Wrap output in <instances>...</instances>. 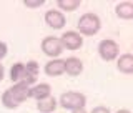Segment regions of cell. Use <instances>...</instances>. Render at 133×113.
<instances>
[{
    "label": "cell",
    "mask_w": 133,
    "mask_h": 113,
    "mask_svg": "<svg viewBox=\"0 0 133 113\" xmlns=\"http://www.w3.org/2000/svg\"><path fill=\"white\" fill-rule=\"evenodd\" d=\"M30 98V87L25 83H14L2 93V105L7 110H15Z\"/></svg>",
    "instance_id": "6da1fadb"
},
{
    "label": "cell",
    "mask_w": 133,
    "mask_h": 113,
    "mask_svg": "<svg viewBox=\"0 0 133 113\" xmlns=\"http://www.w3.org/2000/svg\"><path fill=\"white\" fill-rule=\"evenodd\" d=\"M100 28H102V20H100V17L97 14H93V12H87V14H83L80 18H78L77 30L82 37L83 35L93 37L100 32Z\"/></svg>",
    "instance_id": "7a4b0ae2"
},
{
    "label": "cell",
    "mask_w": 133,
    "mask_h": 113,
    "mask_svg": "<svg viewBox=\"0 0 133 113\" xmlns=\"http://www.w3.org/2000/svg\"><path fill=\"white\" fill-rule=\"evenodd\" d=\"M58 105L65 110H72V111L80 110V108H85L87 105V97L80 91H65L58 100Z\"/></svg>",
    "instance_id": "3957f363"
},
{
    "label": "cell",
    "mask_w": 133,
    "mask_h": 113,
    "mask_svg": "<svg viewBox=\"0 0 133 113\" xmlns=\"http://www.w3.org/2000/svg\"><path fill=\"white\" fill-rule=\"evenodd\" d=\"M63 45H62V40L58 37H53V35H48L42 40V52L45 53L47 57H50V60L53 58H58L63 52Z\"/></svg>",
    "instance_id": "277c9868"
},
{
    "label": "cell",
    "mask_w": 133,
    "mask_h": 113,
    "mask_svg": "<svg viewBox=\"0 0 133 113\" xmlns=\"http://www.w3.org/2000/svg\"><path fill=\"white\" fill-rule=\"evenodd\" d=\"M98 55L105 62H113L115 58H118V55H120L118 43H116L115 40H111V38L102 40L98 43Z\"/></svg>",
    "instance_id": "5b68a950"
},
{
    "label": "cell",
    "mask_w": 133,
    "mask_h": 113,
    "mask_svg": "<svg viewBox=\"0 0 133 113\" xmlns=\"http://www.w3.org/2000/svg\"><path fill=\"white\" fill-rule=\"evenodd\" d=\"M45 23H47L50 28H53V30H62L66 23V18H65L63 12L52 8V10L45 12Z\"/></svg>",
    "instance_id": "8992f818"
},
{
    "label": "cell",
    "mask_w": 133,
    "mask_h": 113,
    "mask_svg": "<svg viewBox=\"0 0 133 113\" xmlns=\"http://www.w3.org/2000/svg\"><path fill=\"white\" fill-rule=\"evenodd\" d=\"M60 40H62L63 48H66V50H78V48H82V45H83V37L75 30L65 32L63 35L60 37Z\"/></svg>",
    "instance_id": "52a82bcc"
},
{
    "label": "cell",
    "mask_w": 133,
    "mask_h": 113,
    "mask_svg": "<svg viewBox=\"0 0 133 113\" xmlns=\"http://www.w3.org/2000/svg\"><path fill=\"white\" fill-rule=\"evenodd\" d=\"M38 78V63L35 60H30L25 63V68H23V75H22V80L20 83H25V85L32 87L33 83L37 82Z\"/></svg>",
    "instance_id": "ba28073f"
},
{
    "label": "cell",
    "mask_w": 133,
    "mask_h": 113,
    "mask_svg": "<svg viewBox=\"0 0 133 113\" xmlns=\"http://www.w3.org/2000/svg\"><path fill=\"white\" fill-rule=\"evenodd\" d=\"M45 75L48 77H60V75L65 73V60H60V58H53V60H48L43 67Z\"/></svg>",
    "instance_id": "9c48e42d"
},
{
    "label": "cell",
    "mask_w": 133,
    "mask_h": 113,
    "mask_svg": "<svg viewBox=\"0 0 133 113\" xmlns=\"http://www.w3.org/2000/svg\"><path fill=\"white\" fill-rule=\"evenodd\" d=\"M48 97H52V87L48 83H38V85L30 87V98H35L37 102H40Z\"/></svg>",
    "instance_id": "30bf717a"
},
{
    "label": "cell",
    "mask_w": 133,
    "mask_h": 113,
    "mask_svg": "<svg viewBox=\"0 0 133 113\" xmlns=\"http://www.w3.org/2000/svg\"><path fill=\"white\" fill-rule=\"evenodd\" d=\"M83 72V62L77 57H68L65 60V73L70 77H78Z\"/></svg>",
    "instance_id": "8fae6325"
},
{
    "label": "cell",
    "mask_w": 133,
    "mask_h": 113,
    "mask_svg": "<svg viewBox=\"0 0 133 113\" xmlns=\"http://www.w3.org/2000/svg\"><path fill=\"white\" fill-rule=\"evenodd\" d=\"M116 68H118V72H122L125 75H131L133 73V55L131 53L120 55L118 62H116Z\"/></svg>",
    "instance_id": "7c38bea8"
},
{
    "label": "cell",
    "mask_w": 133,
    "mask_h": 113,
    "mask_svg": "<svg viewBox=\"0 0 133 113\" xmlns=\"http://www.w3.org/2000/svg\"><path fill=\"white\" fill-rule=\"evenodd\" d=\"M115 14L122 20H133V2H120V3H116Z\"/></svg>",
    "instance_id": "4fadbf2b"
},
{
    "label": "cell",
    "mask_w": 133,
    "mask_h": 113,
    "mask_svg": "<svg viewBox=\"0 0 133 113\" xmlns=\"http://www.w3.org/2000/svg\"><path fill=\"white\" fill-rule=\"evenodd\" d=\"M57 105H58L57 100L53 98V97H48V98H45V100L37 102V110H38L40 113H52V111H55Z\"/></svg>",
    "instance_id": "5bb4252c"
},
{
    "label": "cell",
    "mask_w": 133,
    "mask_h": 113,
    "mask_svg": "<svg viewBox=\"0 0 133 113\" xmlns=\"http://www.w3.org/2000/svg\"><path fill=\"white\" fill-rule=\"evenodd\" d=\"M80 5H82L80 0H58L57 2V7L60 12H75Z\"/></svg>",
    "instance_id": "9a60e30c"
},
{
    "label": "cell",
    "mask_w": 133,
    "mask_h": 113,
    "mask_svg": "<svg viewBox=\"0 0 133 113\" xmlns=\"http://www.w3.org/2000/svg\"><path fill=\"white\" fill-rule=\"evenodd\" d=\"M23 68H25V63H22V62H17V63L12 65V68H10V80L14 83H20L22 75H23Z\"/></svg>",
    "instance_id": "2e32d148"
},
{
    "label": "cell",
    "mask_w": 133,
    "mask_h": 113,
    "mask_svg": "<svg viewBox=\"0 0 133 113\" xmlns=\"http://www.w3.org/2000/svg\"><path fill=\"white\" fill-rule=\"evenodd\" d=\"M45 3V0H37V2H23V5L25 7H28V8H38V7H42Z\"/></svg>",
    "instance_id": "e0dca14e"
},
{
    "label": "cell",
    "mask_w": 133,
    "mask_h": 113,
    "mask_svg": "<svg viewBox=\"0 0 133 113\" xmlns=\"http://www.w3.org/2000/svg\"><path fill=\"white\" fill-rule=\"evenodd\" d=\"M7 53H8L7 43H5V42H0V60H3V58L7 57Z\"/></svg>",
    "instance_id": "ac0fdd59"
},
{
    "label": "cell",
    "mask_w": 133,
    "mask_h": 113,
    "mask_svg": "<svg viewBox=\"0 0 133 113\" xmlns=\"http://www.w3.org/2000/svg\"><path fill=\"white\" fill-rule=\"evenodd\" d=\"M90 113H111V111H110V108H107L103 105H98V107H95Z\"/></svg>",
    "instance_id": "d6986e66"
},
{
    "label": "cell",
    "mask_w": 133,
    "mask_h": 113,
    "mask_svg": "<svg viewBox=\"0 0 133 113\" xmlns=\"http://www.w3.org/2000/svg\"><path fill=\"white\" fill-rule=\"evenodd\" d=\"M3 77H5V68H3V65L0 63V82L3 80Z\"/></svg>",
    "instance_id": "ffe728a7"
},
{
    "label": "cell",
    "mask_w": 133,
    "mask_h": 113,
    "mask_svg": "<svg viewBox=\"0 0 133 113\" xmlns=\"http://www.w3.org/2000/svg\"><path fill=\"white\" fill-rule=\"evenodd\" d=\"M72 113H87V110L85 108H80V110H73Z\"/></svg>",
    "instance_id": "44dd1931"
},
{
    "label": "cell",
    "mask_w": 133,
    "mask_h": 113,
    "mask_svg": "<svg viewBox=\"0 0 133 113\" xmlns=\"http://www.w3.org/2000/svg\"><path fill=\"white\" fill-rule=\"evenodd\" d=\"M116 113H131V111H130V110H125V108H123V110H118Z\"/></svg>",
    "instance_id": "7402d4cb"
}]
</instances>
